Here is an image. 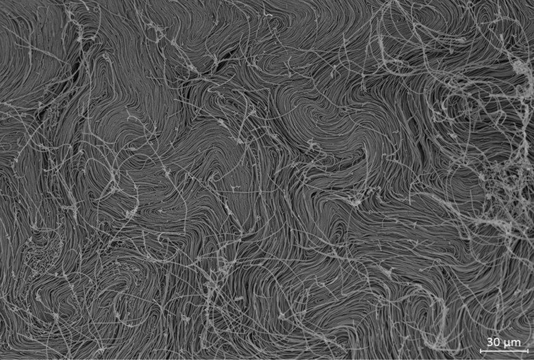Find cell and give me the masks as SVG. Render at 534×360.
Returning a JSON list of instances; mask_svg holds the SVG:
<instances>
[{
  "mask_svg": "<svg viewBox=\"0 0 534 360\" xmlns=\"http://www.w3.org/2000/svg\"><path fill=\"white\" fill-rule=\"evenodd\" d=\"M72 21L81 29L82 39H93L100 26L101 10L97 1H64Z\"/></svg>",
  "mask_w": 534,
  "mask_h": 360,
  "instance_id": "cell-3",
  "label": "cell"
},
{
  "mask_svg": "<svg viewBox=\"0 0 534 360\" xmlns=\"http://www.w3.org/2000/svg\"><path fill=\"white\" fill-rule=\"evenodd\" d=\"M31 139L22 120L11 116L1 119V152L21 153Z\"/></svg>",
  "mask_w": 534,
  "mask_h": 360,
  "instance_id": "cell-4",
  "label": "cell"
},
{
  "mask_svg": "<svg viewBox=\"0 0 534 360\" xmlns=\"http://www.w3.org/2000/svg\"><path fill=\"white\" fill-rule=\"evenodd\" d=\"M130 156L129 155L128 153L127 152L126 149H121V151L117 154L116 157V161L120 167L123 163L127 160Z\"/></svg>",
  "mask_w": 534,
  "mask_h": 360,
  "instance_id": "cell-5",
  "label": "cell"
},
{
  "mask_svg": "<svg viewBox=\"0 0 534 360\" xmlns=\"http://www.w3.org/2000/svg\"><path fill=\"white\" fill-rule=\"evenodd\" d=\"M1 25L29 44L69 64H83L82 33L64 1L1 0Z\"/></svg>",
  "mask_w": 534,
  "mask_h": 360,
  "instance_id": "cell-1",
  "label": "cell"
},
{
  "mask_svg": "<svg viewBox=\"0 0 534 360\" xmlns=\"http://www.w3.org/2000/svg\"><path fill=\"white\" fill-rule=\"evenodd\" d=\"M65 72L64 62L31 47L1 25V103L40 109L57 91Z\"/></svg>",
  "mask_w": 534,
  "mask_h": 360,
  "instance_id": "cell-2",
  "label": "cell"
},
{
  "mask_svg": "<svg viewBox=\"0 0 534 360\" xmlns=\"http://www.w3.org/2000/svg\"><path fill=\"white\" fill-rule=\"evenodd\" d=\"M36 131L34 129H33L31 127H29V128L27 129V132H28V133H29V134L31 136H33V135L35 133V132H36Z\"/></svg>",
  "mask_w": 534,
  "mask_h": 360,
  "instance_id": "cell-6",
  "label": "cell"
}]
</instances>
